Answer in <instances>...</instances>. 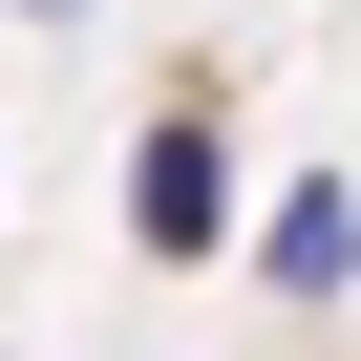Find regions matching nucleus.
Masks as SVG:
<instances>
[{
  "mask_svg": "<svg viewBox=\"0 0 361 361\" xmlns=\"http://www.w3.org/2000/svg\"><path fill=\"white\" fill-rule=\"evenodd\" d=\"M128 255H234V149H213V106H170L149 149H128Z\"/></svg>",
  "mask_w": 361,
  "mask_h": 361,
  "instance_id": "f257e3e1",
  "label": "nucleus"
},
{
  "mask_svg": "<svg viewBox=\"0 0 361 361\" xmlns=\"http://www.w3.org/2000/svg\"><path fill=\"white\" fill-rule=\"evenodd\" d=\"M234 255H255L276 298H340V276H361V192H340V170H298V192H276V213H255Z\"/></svg>",
  "mask_w": 361,
  "mask_h": 361,
  "instance_id": "f03ea898",
  "label": "nucleus"
},
{
  "mask_svg": "<svg viewBox=\"0 0 361 361\" xmlns=\"http://www.w3.org/2000/svg\"><path fill=\"white\" fill-rule=\"evenodd\" d=\"M22 22H85V0H22Z\"/></svg>",
  "mask_w": 361,
  "mask_h": 361,
  "instance_id": "7ed1b4c3",
  "label": "nucleus"
}]
</instances>
